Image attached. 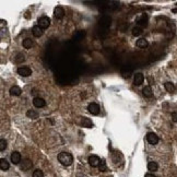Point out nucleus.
I'll return each instance as SVG.
<instances>
[{"label":"nucleus","mask_w":177,"mask_h":177,"mask_svg":"<svg viewBox=\"0 0 177 177\" xmlns=\"http://www.w3.org/2000/svg\"><path fill=\"white\" fill-rule=\"evenodd\" d=\"M58 161L63 166H70L73 163V156L68 152H61L58 154Z\"/></svg>","instance_id":"f257e3e1"},{"label":"nucleus","mask_w":177,"mask_h":177,"mask_svg":"<svg viewBox=\"0 0 177 177\" xmlns=\"http://www.w3.org/2000/svg\"><path fill=\"white\" fill-rule=\"evenodd\" d=\"M49 25H50V19L48 17H42V18L38 19V26L42 27V29H47Z\"/></svg>","instance_id":"f03ea898"},{"label":"nucleus","mask_w":177,"mask_h":177,"mask_svg":"<svg viewBox=\"0 0 177 177\" xmlns=\"http://www.w3.org/2000/svg\"><path fill=\"white\" fill-rule=\"evenodd\" d=\"M101 162H102L101 159L98 156H96V155H90L89 156V164L91 165L92 167H98V166H100Z\"/></svg>","instance_id":"7ed1b4c3"},{"label":"nucleus","mask_w":177,"mask_h":177,"mask_svg":"<svg viewBox=\"0 0 177 177\" xmlns=\"http://www.w3.org/2000/svg\"><path fill=\"white\" fill-rule=\"evenodd\" d=\"M18 73L22 77H30L32 74V69L30 67H20L18 69Z\"/></svg>","instance_id":"20e7f679"},{"label":"nucleus","mask_w":177,"mask_h":177,"mask_svg":"<svg viewBox=\"0 0 177 177\" xmlns=\"http://www.w3.org/2000/svg\"><path fill=\"white\" fill-rule=\"evenodd\" d=\"M147 140L150 144H153V146H154V144H156V143L159 142V137L154 134V132H149V134H147Z\"/></svg>","instance_id":"39448f33"},{"label":"nucleus","mask_w":177,"mask_h":177,"mask_svg":"<svg viewBox=\"0 0 177 177\" xmlns=\"http://www.w3.org/2000/svg\"><path fill=\"white\" fill-rule=\"evenodd\" d=\"M87 110L91 113L92 115H98L100 113V106L96 103H90L87 106Z\"/></svg>","instance_id":"423d86ee"},{"label":"nucleus","mask_w":177,"mask_h":177,"mask_svg":"<svg viewBox=\"0 0 177 177\" xmlns=\"http://www.w3.org/2000/svg\"><path fill=\"white\" fill-rule=\"evenodd\" d=\"M144 81V75L142 73H136L134 74V84L137 86L141 85Z\"/></svg>","instance_id":"0eeeda50"},{"label":"nucleus","mask_w":177,"mask_h":177,"mask_svg":"<svg viewBox=\"0 0 177 177\" xmlns=\"http://www.w3.org/2000/svg\"><path fill=\"white\" fill-rule=\"evenodd\" d=\"M11 162L13 164H19L21 162V154L18 151H13L11 153Z\"/></svg>","instance_id":"6e6552de"},{"label":"nucleus","mask_w":177,"mask_h":177,"mask_svg":"<svg viewBox=\"0 0 177 177\" xmlns=\"http://www.w3.org/2000/svg\"><path fill=\"white\" fill-rule=\"evenodd\" d=\"M54 14L56 19H62L65 17V10L61 7H56L54 10Z\"/></svg>","instance_id":"1a4fd4ad"},{"label":"nucleus","mask_w":177,"mask_h":177,"mask_svg":"<svg viewBox=\"0 0 177 177\" xmlns=\"http://www.w3.org/2000/svg\"><path fill=\"white\" fill-rule=\"evenodd\" d=\"M33 104H34L35 107L41 108V107H44V106H45L46 102H45V100L42 98H35L34 100H33Z\"/></svg>","instance_id":"9d476101"},{"label":"nucleus","mask_w":177,"mask_h":177,"mask_svg":"<svg viewBox=\"0 0 177 177\" xmlns=\"http://www.w3.org/2000/svg\"><path fill=\"white\" fill-rule=\"evenodd\" d=\"M32 166H33L32 161L29 159H25V160H23V163L21 165V168H22L23 171H27V170H30Z\"/></svg>","instance_id":"9b49d317"},{"label":"nucleus","mask_w":177,"mask_h":177,"mask_svg":"<svg viewBox=\"0 0 177 177\" xmlns=\"http://www.w3.org/2000/svg\"><path fill=\"white\" fill-rule=\"evenodd\" d=\"M137 47H139V48H147L148 46H149V43H148V41L146 38H140V39H138L137 41Z\"/></svg>","instance_id":"f8f14e48"},{"label":"nucleus","mask_w":177,"mask_h":177,"mask_svg":"<svg viewBox=\"0 0 177 177\" xmlns=\"http://www.w3.org/2000/svg\"><path fill=\"white\" fill-rule=\"evenodd\" d=\"M21 93H22L21 87H19V86H17V85L12 86V87L10 89V94H11L12 96H20Z\"/></svg>","instance_id":"ddd939ff"},{"label":"nucleus","mask_w":177,"mask_h":177,"mask_svg":"<svg viewBox=\"0 0 177 177\" xmlns=\"http://www.w3.org/2000/svg\"><path fill=\"white\" fill-rule=\"evenodd\" d=\"M32 33H33V35H34L35 37H41L42 35H43V29H42V27H39L38 25H36V26H34V27H33Z\"/></svg>","instance_id":"4468645a"},{"label":"nucleus","mask_w":177,"mask_h":177,"mask_svg":"<svg viewBox=\"0 0 177 177\" xmlns=\"http://www.w3.org/2000/svg\"><path fill=\"white\" fill-rule=\"evenodd\" d=\"M0 168H1V171H8L10 168V164H9V162L6 159H1V161H0Z\"/></svg>","instance_id":"2eb2a0df"},{"label":"nucleus","mask_w":177,"mask_h":177,"mask_svg":"<svg viewBox=\"0 0 177 177\" xmlns=\"http://www.w3.org/2000/svg\"><path fill=\"white\" fill-rule=\"evenodd\" d=\"M147 22H148V18L146 15H142L141 18H139L137 20V26H147Z\"/></svg>","instance_id":"dca6fc26"},{"label":"nucleus","mask_w":177,"mask_h":177,"mask_svg":"<svg viewBox=\"0 0 177 177\" xmlns=\"http://www.w3.org/2000/svg\"><path fill=\"white\" fill-rule=\"evenodd\" d=\"M81 124H82V126H84L86 128H91L92 126H93L91 119H89V118H86V117H82V118H81Z\"/></svg>","instance_id":"f3484780"},{"label":"nucleus","mask_w":177,"mask_h":177,"mask_svg":"<svg viewBox=\"0 0 177 177\" xmlns=\"http://www.w3.org/2000/svg\"><path fill=\"white\" fill-rule=\"evenodd\" d=\"M142 93H143V95H144L146 98H152V95H153L151 86H146V87L142 90Z\"/></svg>","instance_id":"a211bd4d"},{"label":"nucleus","mask_w":177,"mask_h":177,"mask_svg":"<svg viewBox=\"0 0 177 177\" xmlns=\"http://www.w3.org/2000/svg\"><path fill=\"white\" fill-rule=\"evenodd\" d=\"M158 168H159V165H158V163L156 162H149L148 163V170L150 172H155L158 171Z\"/></svg>","instance_id":"6ab92c4d"},{"label":"nucleus","mask_w":177,"mask_h":177,"mask_svg":"<svg viewBox=\"0 0 177 177\" xmlns=\"http://www.w3.org/2000/svg\"><path fill=\"white\" fill-rule=\"evenodd\" d=\"M164 87H165V90L167 92H170V93H173V92L175 91V86H174V84L171 83V82H166L164 84Z\"/></svg>","instance_id":"aec40b11"},{"label":"nucleus","mask_w":177,"mask_h":177,"mask_svg":"<svg viewBox=\"0 0 177 177\" xmlns=\"http://www.w3.org/2000/svg\"><path fill=\"white\" fill-rule=\"evenodd\" d=\"M22 45H23V47L26 49L31 48L32 46H33V41L32 39H30V38H25L24 41H23V43H22Z\"/></svg>","instance_id":"412c9836"},{"label":"nucleus","mask_w":177,"mask_h":177,"mask_svg":"<svg viewBox=\"0 0 177 177\" xmlns=\"http://www.w3.org/2000/svg\"><path fill=\"white\" fill-rule=\"evenodd\" d=\"M26 116L30 117V118H32V119H36L37 117H38V113H36L35 110H27V113H26Z\"/></svg>","instance_id":"4be33fe9"},{"label":"nucleus","mask_w":177,"mask_h":177,"mask_svg":"<svg viewBox=\"0 0 177 177\" xmlns=\"http://www.w3.org/2000/svg\"><path fill=\"white\" fill-rule=\"evenodd\" d=\"M141 34H142V29L139 27V26H136L132 29V35L134 36H140Z\"/></svg>","instance_id":"5701e85b"},{"label":"nucleus","mask_w":177,"mask_h":177,"mask_svg":"<svg viewBox=\"0 0 177 177\" xmlns=\"http://www.w3.org/2000/svg\"><path fill=\"white\" fill-rule=\"evenodd\" d=\"M32 177H44V173L41 170H35V171L33 172Z\"/></svg>","instance_id":"b1692460"},{"label":"nucleus","mask_w":177,"mask_h":177,"mask_svg":"<svg viewBox=\"0 0 177 177\" xmlns=\"http://www.w3.org/2000/svg\"><path fill=\"white\" fill-rule=\"evenodd\" d=\"M7 148V141L5 139H1L0 140V151H3Z\"/></svg>","instance_id":"393cba45"},{"label":"nucleus","mask_w":177,"mask_h":177,"mask_svg":"<svg viewBox=\"0 0 177 177\" xmlns=\"http://www.w3.org/2000/svg\"><path fill=\"white\" fill-rule=\"evenodd\" d=\"M98 167H100V171H101V172H105V171H106V170H107V167H106V163H105V161H102Z\"/></svg>","instance_id":"a878e982"},{"label":"nucleus","mask_w":177,"mask_h":177,"mask_svg":"<svg viewBox=\"0 0 177 177\" xmlns=\"http://www.w3.org/2000/svg\"><path fill=\"white\" fill-rule=\"evenodd\" d=\"M172 119H173V122H177V113H173L172 114Z\"/></svg>","instance_id":"bb28decb"},{"label":"nucleus","mask_w":177,"mask_h":177,"mask_svg":"<svg viewBox=\"0 0 177 177\" xmlns=\"http://www.w3.org/2000/svg\"><path fill=\"white\" fill-rule=\"evenodd\" d=\"M146 177H155V175H153V174H146Z\"/></svg>","instance_id":"cd10ccee"}]
</instances>
